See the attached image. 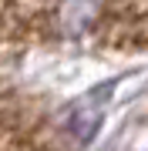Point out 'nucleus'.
I'll return each instance as SVG.
<instances>
[{
  "mask_svg": "<svg viewBox=\"0 0 148 151\" xmlns=\"http://www.w3.org/2000/svg\"><path fill=\"white\" fill-rule=\"evenodd\" d=\"M98 124H101V108L91 104V101H81V104H74V108L67 111L64 131H71V138L77 145H88L94 138V131H98Z\"/></svg>",
  "mask_w": 148,
  "mask_h": 151,
  "instance_id": "obj_4",
  "label": "nucleus"
},
{
  "mask_svg": "<svg viewBox=\"0 0 148 151\" xmlns=\"http://www.w3.org/2000/svg\"><path fill=\"white\" fill-rule=\"evenodd\" d=\"M61 14L51 0H0V54H17L54 34Z\"/></svg>",
  "mask_w": 148,
  "mask_h": 151,
  "instance_id": "obj_2",
  "label": "nucleus"
},
{
  "mask_svg": "<svg viewBox=\"0 0 148 151\" xmlns=\"http://www.w3.org/2000/svg\"><path fill=\"white\" fill-rule=\"evenodd\" d=\"M91 24L98 44L111 50L148 47V0H104Z\"/></svg>",
  "mask_w": 148,
  "mask_h": 151,
  "instance_id": "obj_3",
  "label": "nucleus"
},
{
  "mask_svg": "<svg viewBox=\"0 0 148 151\" xmlns=\"http://www.w3.org/2000/svg\"><path fill=\"white\" fill-rule=\"evenodd\" d=\"M0 151H64L44 104L10 84H0Z\"/></svg>",
  "mask_w": 148,
  "mask_h": 151,
  "instance_id": "obj_1",
  "label": "nucleus"
}]
</instances>
